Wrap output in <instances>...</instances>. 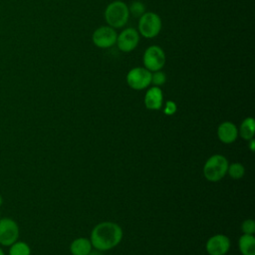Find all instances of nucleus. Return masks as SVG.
Segmentation results:
<instances>
[{
    "label": "nucleus",
    "instance_id": "nucleus-12",
    "mask_svg": "<svg viewBox=\"0 0 255 255\" xmlns=\"http://www.w3.org/2000/svg\"><path fill=\"white\" fill-rule=\"evenodd\" d=\"M217 135L223 143H232L238 136V128L231 122H223L217 128Z\"/></svg>",
    "mask_w": 255,
    "mask_h": 255
},
{
    "label": "nucleus",
    "instance_id": "nucleus-24",
    "mask_svg": "<svg viewBox=\"0 0 255 255\" xmlns=\"http://www.w3.org/2000/svg\"><path fill=\"white\" fill-rule=\"evenodd\" d=\"M0 255H5V253H4V251H3V249L0 247Z\"/></svg>",
    "mask_w": 255,
    "mask_h": 255
},
{
    "label": "nucleus",
    "instance_id": "nucleus-19",
    "mask_svg": "<svg viewBox=\"0 0 255 255\" xmlns=\"http://www.w3.org/2000/svg\"><path fill=\"white\" fill-rule=\"evenodd\" d=\"M165 81H166V76L163 72L156 71V72H153V74H151V83L155 87L162 86L165 83Z\"/></svg>",
    "mask_w": 255,
    "mask_h": 255
},
{
    "label": "nucleus",
    "instance_id": "nucleus-16",
    "mask_svg": "<svg viewBox=\"0 0 255 255\" xmlns=\"http://www.w3.org/2000/svg\"><path fill=\"white\" fill-rule=\"evenodd\" d=\"M8 253L9 255H31V248L26 242L17 240L9 246Z\"/></svg>",
    "mask_w": 255,
    "mask_h": 255
},
{
    "label": "nucleus",
    "instance_id": "nucleus-6",
    "mask_svg": "<svg viewBox=\"0 0 255 255\" xmlns=\"http://www.w3.org/2000/svg\"><path fill=\"white\" fill-rule=\"evenodd\" d=\"M18 223L10 217L0 218V245L9 247L19 238Z\"/></svg>",
    "mask_w": 255,
    "mask_h": 255
},
{
    "label": "nucleus",
    "instance_id": "nucleus-13",
    "mask_svg": "<svg viewBox=\"0 0 255 255\" xmlns=\"http://www.w3.org/2000/svg\"><path fill=\"white\" fill-rule=\"evenodd\" d=\"M92 243L90 239L85 237H80L75 239L70 246V251L72 255H89L92 251Z\"/></svg>",
    "mask_w": 255,
    "mask_h": 255
},
{
    "label": "nucleus",
    "instance_id": "nucleus-15",
    "mask_svg": "<svg viewBox=\"0 0 255 255\" xmlns=\"http://www.w3.org/2000/svg\"><path fill=\"white\" fill-rule=\"evenodd\" d=\"M240 136L243 139L249 140L253 138L255 133V121L253 118H246L240 125L239 131Z\"/></svg>",
    "mask_w": 255,
    "mask_h": 255
},
{
    "label": "nucleus",
    "instance_id": "nucleus-4",
    "mask_svg": "<svg viewBox=\"0 0 255 255\" xmlns=\"http://www.w3.org/2000/svg\"><path fill=\"white\" fill-rule=\"evenodd\" d=\"M160 30L161 20L157 14L146 12L139 17L138 31L144 38H153L159 34Z\"/></svg>",
    "mask_w": 255,
    "mask_h": 255
},
{
    "label": "nucleus",
    "instance_id": "nucleus-10",
    "mask_svg": "<svg viewBox=\"0 0 255 255\" xmlns=\"http://www.w3.org/2000/svg\"><path fill=\"white\" fill-rule=\"evenodd\" d=\"M230 249V240L226 235L216 234L206 242V251L209 255H225Z\"/></svg>",
    "mask_w": 255,
    "mask_h": 255
},
{
    "label": "nucleus",
    "instance_id": "nucleus-8",
    "mask_svg": "<svg viewBox=\"0 0 255 255\" xmlns=\"http://www.w3.org/2000/svg\"><path fill=\"white\" fill-rule=\"evenodd\" d=\"M118 34L110 26H102L95 30L92 36L93 43L99 48H110L117 42Z\"/></svg>",
    "mask_w": 255,
    "mask_h": 255
},
{
    "label": "nucleus",
    "instance_id": "nucleus-5",
    "mask_svg": "<svg viewBox=\"0 0 255 255\" xmlns=\"http://www.w3.org/2000/svg\"><path fill=\"white\" fill-rule=\"evenodd\" d=\"M142 62L144 68L149 72L160 71L165 64L164 51L159 46H149L143 53Z\"/></svg>",
    "mask_w": 255,
    "mask_h": 255
},
{
    "label": "nucleus",
    "instance_id": "nucleus-22",
    "mask_svg": "<svg viewBox=\"0 0 255 255\" xmlns=\"http://www.w3.org/2000/svg\"><path fill=\"white\" fill-rule=\"evenodd\" d=\"M248 141H249V147H250L251 151H254L255 150V141H254V139L251 138Z\"/></svg>",
    "mask_w": 255,
    "mask_h": 255
},
{
    "label": "nucleus",
    "instance_id": "nucleus-25",
    "mask_svg": "<svg viewBox=\"0 0 255 255\" xmlns=\"http://www.w3.org/2000/svg\"><path fill=\"white\" fill-rule=\"evenodd\" d=\"M0 218H1V217H0Z\"/></svg>",
    "mask_w": 255,
    "mask_h": 255
},
{
    "label": "nucleus",
    "instance_id": "nucleus-9",
    "mask_svg": "<svg viewBox=\"0 0 255 255\" xmlns=\"http://www.w3.org/2000/svg\"><path fill=\"white\" fill-rule=\"evenodd\" d=\"M138 42V32L133 28H127L118 35L116 43L121 51L128 53L134 50L137 47Z\"/></svg>",
    "mask_w": 255,
    "mask_h": 255
},
{
    "label": "nucleus",
    "instance_id": "nucleus-11",
    "mask_svg": "<svg viewBox=\"0 0 255 255\" xmlns=\"http://www.w3.org/2000/svg\"><path fill=\"white\" fill-rule=\"evenodd\" d=\"M163 102L162 91L159 87H151L149 88L144 96V105L146 109L151 111H157L161 108Z\"/></svg>",
    "mask_w": 255,
    "mask_h": 255
},
{
    "label": "nucleus",
    "instance_id": "nucleus-2",
    "mask_svg": "<svg viewBox=\"0 0 255 255\" xmlns=\"http://www.w3.org/2000/svg\"><path fill=\"white\" fill-rule=\"evenodd\" d=\"M128 7L123 1L117 0L110 3L105 10V19L110 27L122 28L128 21Z\"/></svg>",
    "mask_w": 255,
    "mask_h": 255
},
{
    "label": "nucleus",
    "instance_id": "nucleus-20",
    "mask_svg": "<svg viewBox=\"0 0 255 255\" xmlns=\"http://www.w3.org/2000/svg\"><path fill=\"white\" fill-rule=\"evenodd\" d=\"M244 234H253L255 232V222L252 219H246L241 225Z\"/></svg>",
    "mask_w": 255,
    "mask_h": 255
},
{
    "label": "nucleus",
    "instance_id": "nucleus-23",
    "mask_svg": "<svg viewBox=\"0 0 255 255\" xmlns=\"http://www.w3.org/2000/svg\"><path fill=\"white\" fill-rule=\"evenodd\" d=\"M3 204V197H2V195L0 194V206Z\"/></svg>",
    "mask_w": 255,
    "mask_h": 255
},
{
    "label": "nucleus",
    "instance_id": "nucleus-21",
    "mask_svg": "<svg viewBox=\"0 0 255 255\" xmlns=\"http://www.w3.org/2000/svg\"><path fill=\"white\" fill-rule=\"evenodd\" d=\"M176 112V104L173 101H167L163 110V113L167 116H171Z\"/></svg>",
    "mask_w": 255,
    "mask_h": 255
},
{
    "label": "nucleus",
    "instance_id": "nucleus-17",
    "mask_svg": "<svg viewBox=\"0 0 255 255\" xmlns=\"http://www.w3.org/2000/svg\"><path fill=\"white\" fill-rule=\"evenodd\" d=\"M227 173L233 179H240L243 177V175L245 173V168L241 163L234 162V163H231L230 165H228Z\"/></svg>",
    "mask_w": 255,
    "mask_h": 255
},
{
    "label": "nucleus",
    "instance_id": "nucleus-18",
    "mask_svg": "<svg viewBox=\"0 0 255 255\" xmlns=\"http://www.w3.org/2000/svg\"><path fill=\"white\" fill-rule=\"evenodd\" d=\"M144 11H145V6L140 1H133L128 7V12L133 17L139 18L143 13H145Z\"/></svg>",
    "mask_w": 255,
    "mask_h": 255
},
{
    "label": "nucleus",
    "instance_id": "nucleus-1",
    "mask_svg": "<svg viewBox=\"0 0 255 255\" xmlns=\"http://www.w3.org/2000/svg\"><path fill=\"white\" fill-rule=\"evenodd\" d=\"M123 239L122 227L114 222L105 221L96 225L91 233V243L99 251L110 250L121 243Z\"/></svg>",
    "mask_w": 255,
    "mask_h": 255
},
{
    "label": "nucleus",
    "instance_id": "nucleus-14",
    "mask_svg": "<svg viewBox=\"0 0 255 255\" xmlns=\"http://www.w3.org/2000/svg\"><path fill=\"white\" fill-rule=\"evenodd\" d=\"M242 255H255V238L253 234H243L238 240Z\"/></svg>",
    "mask_w": 255,
    "mask_h": 255
},
{
    "label": "nucleus",
    "instance_id": "nucleus-7",
    "mask_svg": "<svg viewBox=\"0 0 255 255\" xmlns=\"http://www.w3.org/2000/svg\"><path fill=\"white\" fill-rule=\"evenodd\" d=\"M127 83L133 90H143L151 84V72L143 67L133 68L127 75Z\"/></svg>",
    "mask_w": 255,
    "mask_h": 255
},
{
    "label": "nucleus",
    "instance_id": "nucleus-3",
    "mask_svg": "<svg viewBox=\"0 0 255 255\" xmlns=\"http://www.w3.org/2000/svg\"><path fill=\"white\" fill-rule=\"evenodd\" d=\"M228 160L221 154L211 155L203 166L204 177L211 182L221 180L226 174L228 169Z\"/></svg>",
    "mask_w": 255,
    "mask_h": 255
}]
</instances>
